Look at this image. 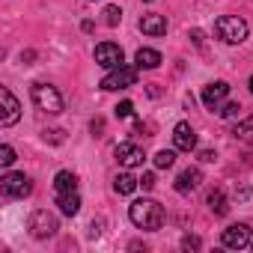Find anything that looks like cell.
<instances>
[{"label":"cell","instance_id":"obj_1","mask_svg":"<svg viewBox=\"0 0 253 253\" xmlns=\"http://www.w3.org/2000/svg\"><path fill=\"white\" fill-rule=\"evenodd\" d=\"M128 217H131V223H134L137 229L155 232V229L164 226V206L155 203V200H137V203H131Z\"/></svg>","mask_w":253,"mask_h":253},{"label":"cell","instance_id":"obj_2","mask_svg":"<svg viewBox=\"0 0 253 253\" xmlns=\"http://www.w3.org/2000/svg\"><path fill=\"white\" fill-rule=\"evenodd\" d=\"M30 98H33V104H36L42 113H51V116L63 113V107H66V101H63V95L57 92V86L42 84V81L30 86Z\"/></svg>","mask_w":253,"mask_h":253},{"label":"cell","instance_id":"obj_3","mask_svg":"<svg viewBox=\"0 0 253 253\" xmlns=\"http://www.w3.org/2000/svg\"><path fill=\"white\" fill-rule=\"evenodd\" d=\"M214 36L226 45H241L247 39V21L238 15H220L214 21Z\"/></svg>","mask_w":253,"mask_h":253},{"label":"cell","instance_id":"obj_4","mask_svg":"<svg viewBox=\"0 0 253 253\" xmlns=\"http://www.w3.org/2000/svg\"><path fill=\"white\" fill-rule=\"evenodd\" d=\"M27 229H30L33 238H51V235H57L60 223H57V217L48 209H36L30 214V220H27Z\"/></svg>","mask_w":253,"mask_h":253},{"label":"cell","instance_id":"obj_5","mask_svg":"<svg viewBox=\"0 0 253 253\" xmlns=\"http://www.w3.org/2000/svg\"><path fill=\"white\" fill-rule=\"evenodd\" d=\"M0 191H3L6 200H24V197H30L33 182L24 173H6L3 179H0Z\"/></svg>","mask_w":253,"mask_h":253},{"label":"cell","instance_id":"obj_6","mask_svg":"<svg viewBox=\"0 0 253 253\" xmlns=\"http://www.w3.org/2000/svg\"><path fill=\"white\" fill-rule=\"evenodd\" d=\"M137 84V69L134 66H119V69H110L101 81V89L107 92H116V89H128Z\"/></svg>","mask_w":253,"mask_h":253},{"label":"cell","instance_id":"obj_7","mask_svg":"<svg viewBox=\"0 0 253 253\" xmlns=\"http://www.w3.org/2000/svg\"><path fill=\"white\" fill-rule=\"evenodd\" d=\"M220 241H223V247H229V250H241V247L253 244V238H250V226H247V223H232V226L223 229Z\"/></svg>","mask_w":253,"mask_h":253},{"label":"cell","instance_id":"obj_8","mask_svg":"<svg viewBox=\"0 0 253 253\" xmlns=\"http://www.w3.org/2000/svg\"><path fill=\"white\" fill-rule=\"evenodd\" d=\"M0 101H3L0 125H3V128H9V125H15V122H18V116H21V104H18V98L12 95V89H9V86H0Z\"/></svg>","mask_w":253,"mask_h":253},{"label":"cell","instance_id":"obj_9","mask_svg":"<svg viewBox=\"0 0 253 253\" xmlns=\"http://www.w3.org/2000/svg\"><path fill=\"white\" fill-rule=\"evenodd\" d=\"M113 155H116V161H119V167H125V170H131V167H140L143 164V149L137 146V143H119L116 149H113Z\"/></svg>","mask_w":253,"mask_h":253},{"label":"cell","instance_id":"obj_10","mask_svg":"<svg viewBox=\"0 0 253 253\" xmlns=\"http://www.w3.org/2000/svg\"><path fill=\"white\" fill-rule=\"evenodd\" d=\"M95 63L104 66V69H119V66H125V63H122V48L113 45V42L95 45Z\"/></svg>","mask_w":253,"mask_h":253},{"label":"cell","instance_id":"obj_11","mask_svg":"<svg viewBox=\"0 0 253 253\" xmlns=\"http://www.w3.org/2000/svg\"><path fill=\"white\" fill-rule=\"evenodd\" d=\"M173 146L179 152H194L197 149V134L191 128V122H176V128H173Z\"/></svg>","mask_w":253,"mask_h":253},{"label":"cell","instance_id":"obj_12","mask_svg":"<svg viewBox=\"0 0 253 253\" xmlns=\"http://www.w3.org/2000/svg\"><path fill=\"white\" fill-rule=\"evenodd\" d=\"M226 95H229V84H226V81H214V84H209V86L203 89V104H206L209 110H217Z\"/></svg>","mask_w":253,"mask_h":253},{"label":"cell","instance_id":"obj_13","mask_svg":"<svg viewBox=\"0 0 253 253\" xmlns=\"http://www.w3.org/2000/svg\"><path fill=\"white\" fill-rule=\"evenodd\" d=\"M200 182H203V173H200L197 167H188V170H182V173L176 176V191H179V194H191V191L200 188Z\"/></svg>","mask_w":253,"mask_h":253},{"label":"cell","instance_id":"obj_14","mask_svg":"<svg viewBox=\"0 0 253 253\" xmlns=\"http://www.w3.org/2000/svg\"><path fill=\"white\" fill-rule=\"evenodd\" d=\"M140 30H143L146 36H164V33H167V18H164L161 12H149V15L140 18Z\"/></svg>","mask_w":253,"mask_h":253},{"label":"cell","instance_id":"obj_15","mask_svg":"<svg viewBox=\"0 0 253 253\" xmlns=\"http://www.w3.org/2000/svg\"><path fill=\"white\" fill-rule=\"evenodd\" d=\"M57 206H60L63 214L75 217V214L81 211V197H78V191H57Z\"/></svg>","mask_w":253,"mask_h":253},{"label":"cell","instance_id":"obj_16","mask_svg":"<svg viewBox=\"0 0 253 253\" xmlns=\"http://www.w3.org/2000/svg\"><path fill=\"white\" fill-rule=\"evenodd\" d=\"M134 63H137V69H158L161 66V54L155 48H140L134 54Z\"/></svg>","mask_w":253,"mask_h":253},{"label":"cell","instance_id":"obj_17","mask_svg":"<svg viewBox=\"0 0 253 253\" xmlns=\"http://www.w3.org/2000/svg\"><path fill=\"white\" fill-rule=\"evenodd\" d=\"M140 188V179H134L131 173H119L116 179H113V191L116 194H134Z\"/></svg>","mask_w":253,"mask_h":253},{"label":"cell","instance_id":"obj_18","mask_svg":"<svg viewBox=\"0 0 253 253\" xmlns=\"http://www.w3.org/2000/svg\"><path fill=\"white\" fill-rule=\"evenodd\" d=\"M209 209H211V214H217V217H223V214L229 211V203H226V194H223L220 188H214V191L209 194Z\"/></svg>","mask_w":253,"mask_h":253},{"label":"cell","instance_id":"obj_19","mask_svg":"<svg viewBox=\"0 0 253 253\" xmlns=\"http://www.w3.org/2000/svg\"><path fill=\"white\" fill-rule=\"evenodd\" d=\"M54 188H57V191H78V176H75L72 170H60V173L54 176Z\"/></svg>","mask_w":253,"mask_h":253},{"label":"cell","instance_id":"obj_20","mask_svg":"<svg viewBox=\"0 0 253 253\" xmlns=\"http://www.w3.org/2000/svg\"><path fill=\"white\" fill-rule=\"evenodd\" d=\"M232 134L241 140V143H247V146H253V116H247V119H241L235 128H232Z\"/></svg>","mask_w":253,"mask_h":253},{"label":"cell","instance_id":"obj_21","mask_svg":"<svg viewBox=\"0 0 253 253\" xmlns=\"http://www.w3.org/2000/svg\"><path fill=\"white\" fill-rule=\"evenodd\" d=\"M173 164H176V152H173V149H161V152L155 155V167H158V170H170Z\"/></svg>","mask_w":253,"mask_h":253},{"label":"cell","instance_id":"obj_22","mask_svg":"<svg viewBox=\"0 0 253 253\" xmlns=\"http://www.w3.org/2000/svg\"><path fill=\"white\" fill-rule=\"evenodd\" d=\"M119 21H122V9H119V6H107V9H104V24H107V27H116Z\"/></svg>","mask_w":253,"mask_h":253},{"label":"cell","instance_id":"obj_23","mask_svg":"<svg viewBox=\"0 0 253 253\" xmlns=\"http://www.w3.org/2000/svg\"><path fill=\"white\" fill-rule=\"evenodd\" d=\"M238 110H241V104H238V101H226V104H220V107H217V113H220L223 119H235V116H238Z\"/></svg>","mask_w":253,"mask_h":253},{"label":"cell","instance_id":"obj_24","mask_svg":"<svg viewBox=\"0 0 253 253\" xmlns=\"http://www.w3.org/2000/svg\"><path fill=\"white\" fill-rule=\"evenodd\" d=\"M15 161V149L12 146H0V167H12Z\"/></svg>","mask_w":253,"mask_h":253},{"label":"cell","instance_id":"obj_25","mask_svg":"<svg viewBox=\"0 0 253 253\" xmlns=\"http://www.w3.org/2000/svg\"><path fill=\"white\" fill-rule=\"evenodd\" d=\"M131 113H134V104H131V101H119V104H116V116H119V119L131 116Z\"/></svg>","mask_w":253,"mask_h":253},{"label":"cell","instance_id":"obj_26","mask_svg":"<svg viewBox=\"0 0 253 253\" xmlns=\"http://www.w3.org/2000/svg\"><path fill=\"white\" fill-rule=\"evenodd\" d=\"M182 247H185V250H197V247H200V238H197V235H185V238H182Z\"/></svg>","mask_w":253,"mask_h":253},{"label":"cell","instance_id":"obj_27","mask_svg":"<svg viewBox=\"0 0 253 253\" xmlns=\"http://www.w3.org/2000/svg\"><path fill=\"white\" fill-rule=\"evenodd\" d=\"M140 188H143V191H152V188H155V176H152V173H143Z\"/></svg>","mask_w":253,"mask_h":253},{"label":"cell","instance_id":"obj_28","mask_svg":"<svg viewBox=\"0 0 253 253\" xmlns=\"http://www.w3.org/2000/svg\"><path fill=\"white\" fill-rule=\"evenodd\" d=\"M214 158H217V155H214L211 149H203V152H200V161H203V164H211Z\"/></svg>","mask_w":253,"mask_h":253},{"label":"cell","instance_id":"obj_29","mask_svg":"<svg viewBox=\"0 0 253 253\" xmlns=\"http://www.w3.org/2000/svg\"><path fill=\"white\" fill-rule=\"evenodd\" d=\"M101 226H104V220H92V226H89V235H92V238H98V235H101Z\"/></svg>","mask_w":253,"mask_h":253},{"label":"cell","instance_id":"obj_30","mask_svg":"<svg viewBox=\"0 0 253 253\" xmlns=\"http://www.w3.org/2000/svg\"><path fill=\"white\" fill-rule=\"evenodd\" d=\"M45 140H54V143H60V140H63V131H45Z\"/></svg>","mask_w":253,"mask_h":253},{"label":"cell","instance_id":"obj_31","mask_svg":"<svg viewBox=\"0 0 253 253\" xmlns=\"http://www.w3.org/2000/svg\"><path fill=\"white\" fill-rule=\"evenodd\" d=\"M191 39H194V45H203V33H200V30H194Z\"/></svg>","mask_w":253,"mask_h":253},{"label":"cell","instance_id":"obj_32","mask_svg":"<svg viewBox=\"0 0 253 253\" xmlns=\"http://www.w3.org/2000/svg\"><path fill=\"white\" fill-rule=\"evenodd\" d=\"M250 92H253V78H250Z\"/></svg>","mask_w":253,"mask_h":253},{"label":"cell","instance_id":"obj_33","mask_svg":"<svg viewBox=\"0 0 253 253\" xmlns=\"http://www.w3.org/2000/svg\"><path fill=\"white\" fill-rule=\"evenodd\" d=\"M146 3H152V0H146Z\"/></svg>","mask_w":253,"mask_h":253}]
</instances>
